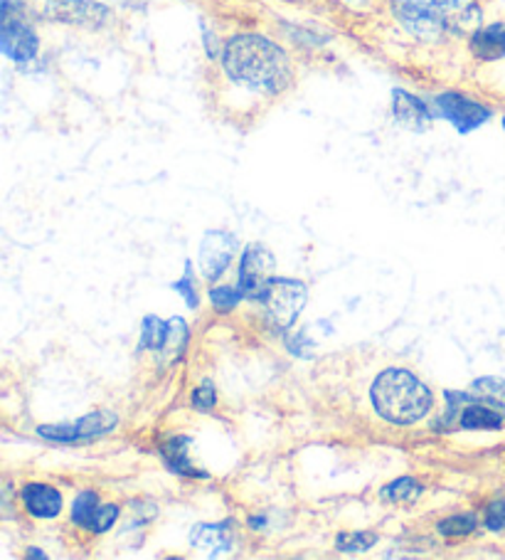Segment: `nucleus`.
Instances as JSON below:
<instances>
[{"instance_id": "obj_16", "label": "nucleus", "mask_w": 505, "mask_h": 560, "mask_svg": "<svg viewBox=\"0 0 505 560\" xmlns=\"http://www.w3.org/2000/svg\"><path fill=\"white\" fill-rule=\"evenodd\" d=\"M469 400L483 402L493 408L495 412H501L505 418V381L501 378H481L471 385Z\"/></svg>"}, {"instance_id": "obj_2", "label": "nucleus", "mask_w": 505, "mask_h": 560, "mask_svg": "<svg viewBox=\"0 0 505 560\" xmlns=\"http://www.w3.org/2000/svg\"><path fill=\"white\" fill-rule=\"evenodd\" d=\"M395 18L410 35L439 40L444 35L473 31L481 11L473 0H392Z\"/></svg>"}, {"instance_id": "obj_17", "label": "nucleus", "mask_w": 505, "mask_h": 560, "mask_svg": "<svg viewBox=\"0 0 505 560\" xmlns=\"http://www.w3.org/2000/svg\"><path fill=\"white\" fill-rule=\"evenodd\" d=\"M188 444H190V440H186V438H176L168 444H163V462L168 465L171 471H176V475L202 477L200 471L192 467V462L188 459Z\"/></svg>"}, {"instance_id": "obj_21", "label": "nucleus", "mask_w": 505, "mask_h": 560, "mask_svg": "<svg viewBox=\"0 0 505 560\" xmlns=\"http://www.w3.org/2000/svg\"><path fill=\"white\" fill-rule=\"evenodd\" d=\"M439 530L444 536H469L475 530V516L463 514V516H451L439 524Z\"/></svg>"}, {"instance_id": "obj_29", "label": "nucleus", "mask_w": 505, "mask_h": 560, "mask_svg": "<svg viewBox=\"0 0 505 560\" xmlns=\"http://www.w3.org/2000/svg\"><path fill=\"white\" fill-rule=\"evenodd\" d=\"M503 129H505V117H503Z\"/></svg>"}, {"instance_id": "obj_6", "label": "nucleus", "mask_w": 505, "mask_h": 560, "mask_svg": "<svg viewBox=\"0 0 505 560\" xmlns=\"http://www.w3.org/2000/svg\"><path fill=\"white\" fill-rule=\"evenodd\" d=\"M434 109L442 119L454 124L459 133H471L473 129L483 127L491 119V109L481 102L471 100L461 92H444L434 100Z\"/></svg>"}, {"instance_id": "obj_20", "label": "nucleus", "mask_w": 505, "mask_h": 560, "mask_svg": "<svg viewBox=\"0 0 505 560\" xmlns=\"http://www.w3.org/2000/svg\"><path fill=\"white\" fill-rule=\"evenodd\" d=\"M96 509H99V497H96L94 491H82L72 504V521L74 524H80L82 528H90Z\"/></svg>"}, {"instance_id": "obj_7", "label": "nucleus", "mask_w": 505, "mask_h": 560, "mask_svg": "<svg viewBox=\"0 0 505 560\" xmlns=\"http://www.w3.org/2000/svg\"><path fill=\"white\" fill-rule=\"evenodd\" d=\"M116 422L119 420H116L114 412L99 410V412L86 415L82 420H74L67 424H43V428H37V434L52 442H84L114 430Z\"/></svg>"}, {"instance_id": "obj_18", "label": "nucleus", "mask_w": 505, "mask_h": 560, "mask_svg": "<svg viewBox=\"0 0 505 560\" xmlns=\"http://www.w3.org/2000/svg\"><path fill=\"white\" fill-rule=\"evenodd\" d=\"M171 341V322H161L158 316H145L143 318V331H141V346L151 351H163Z\"/></svg>"}, {"instance_id": "obj_1", "label": "nucleus", "mask_w": 505, "mask_h": 560, "mask_svg": "<svg viewBox=\"0 0 505 560\" xmlns=\"http://www.w3.org/2000/svg\"><path fill=\"white\" fill-rule=\"evenodd\" d=\"M222 67L235 84L267 96L286 92L294 82V65L284 47L257 33L230 37L222 50Z\"/></svg>"}, {"instance_id": "obj_19", "label": "nucleus", "mask_w": 505, "mask_h": 560, "mask_svg": "<svg viewBox=\"0 0 505 560\" xmlns=\"http://www.w3.org/2000/svg\"><path fill=\"white\" fill-rule=\"evenodd\" d=\"M422 487L416 485L414 479H397L392 485L383 489V499L390 501V504H412L414 499H420Z\"/></svg>"}, {"instance_id": "obj_23", "label": "nucleus", "mask_w": 505, "mask_h": 560, "mask_svg": "<svg viewBox=\"0 0 505 560\" xmlns=\"http://www.w3.org/2000/svg\"><path fill=\"white\" fill-rule=\"evenodd\" d=\"M242 296H245V292H242L239 287H237V289H232V287H218V289H212V292H210L212 304H215L218 308H232V306H237V304L242 302Z\"/></svg>"}, {"instance_id": "obj_22", "label": "nucleus", "mask_w": 505, "mask_h": 560, "mask_svg": "<svg viewBox=\"0 0 505 560\" xmlns=\"http://www.w3.org/2000/svg\"><path fill=\"white\" fill-rule=\"evenodd\" d=\"M373 544H377L375 534H341L338 536V548L345 550V553H353V550H367Z\"/></svg>"}, {"instance_id": "obj_4", "label": "nucleus", "mask_w": 505, "mask_h": 560, "mask_svg": "<svg viewBox=\"0 0 505 560\" xmlns=\"http://www.w3.org/2000/svg\"><path fill=\"white\" fill-rule=\"evenodd\" d=\"M306 284L296 282V279H284V277H271L265 292H261L259 302L265 304L267 318L271 326L284 331V328L294 326V322L301 314V308L306 304Z\"/></svg>"}, {"instance_id": "obj_24", "label": "nucleus", "mask_w": 505, "mask_h": 560, "mask_svg": "<svg viewBox=\"0 0 505 560\" xmlns=\"http://www.w3.org/2000/svg\"><path fill=\"white\" fill-rule=\"evenodd\" d=\"M116 518H119V506H114V504L99 506L92 518L90 530H94V534H104V530H109L114 526Z\"/></svg>"}, {"instance_id": "obj_27", "label": "nucleus", "mask_w": 505, "mask_h": 560, "mask_svg": "<svg viewBox=\"0 0 505 560\" xmlns=\"http://www.w3.org/2000/svg\"><path fill=\"white\" fill-rule=\"evenodd\" d=\"M505 526V501H493L485 514V528L501 530Z\"/></svg>"}, {"instance_id": "obj_10", "label": "nucleus", "mask_w": 505, "mask_h": 560, "mask_svg": "<svg viewBox=\"0 0 505 560\" xmlns=\"http://www.w3.org/2000/svg\"><path fill=\"white\" fill-rule=\"evenodd\" d=\"M237 253V240L230 233H208L200 245V269L208 279H215L225 272L232 257Z\"/></svg>"}, {"instance_id": "obj_11", "label": "nucleus", "mask_w": 505, "mask_h": 560, "mask_svg": "<svg viewBox=\"0 0 505 560\" xmlns=\"http://www.w3.org/2000/svg\"><path fill=\"white\" fill-rule=\"evenodd\" d=\"M469 47H471L475 60H481V62L505 60V23L475 27V31L471 33Z\"/></svg>"}, {"instance_id": "obj_8", "label": "nucleus", "mask_w": 505, "mask_h": 560, "mask_svg": "<svg viewBox=\"0 0 505 560\" xmlns=\"http://www.w3.org/2000/svg\"><path fill=\"white\" fill-rule=\"evenodd\" d=\"M0 50L13 62H27L33 60L40 50V40L31 25L23 21V15H3V25H0Z\"/></svg>"}, {"instance_id": "obj_26", "label": "nucleus", "mask_w": 505, "mask_h": 560, "mask_svg": "<svg viewBox=\"0 0 505 560\" xmlns=\"http://www.w3.org/2000/svg\"><path fill=\"white\" fill-rule=\"evenodd\" d=\"M173 289H176L178 294L186 296L188 306H198V292H196V284H192V265L190 262L186 265V277L178 279V282L173 284Z\"/></svg>"}, {"instance_id": "obj_15", "label": "nucleus", "mask_w": 505, "mask_h": 560, "mask_svg": "<svg viewBox=\"0 0 505 560\" xmlns=\"http://www.w3.org/2000/svg\"><path fill=\"white\" fill-rule=\"evenodd\" d=\"M503 415L495 412L489 405H466L461 410L459 424L463 430H501L503 428Z\"/></svg>"}, {"instance_id": "obj_3", "label": "nucleus", "mask_w": 505, "mask_h": 560, "mask_svg": "<svg viewBox=\"0 0 505 560\" xmlns=\"http://www.w3.org/2000/svg\"><path fill=\"white\" fill-rule=\"evenodd\" d=\"M373 405L392 424H412L432 408V393L404 369H387L373 383Z\"/></svg>"}, {"instance_id": "obj_28", "label": "nucleus", "mask_w": 505, "mask_h": 560, "mask_svg": "<svg viewBox=\"0 0 505 560\" xmlns=\"http://www.w3.org/2000/svg\"><path fill=\"white\" fill-rule=\"evenodd\" d=\"M27 556H31V558H45V553H43V550H31V553H27Z\"/></svg>"}, {"instance_id": "obj_25", "label": "nucleus", "mask_w": 505, "mask_h": 560, "mask_svg": "<svg viewBox=\"0 0 505 560\" xmlns=\"http://www.w3.org/2000/svg\"><path fill=\"white\" fill-rule=\"evenodd\" d=\"M215 402H218V395H215V388H212L210 381L202 383L200 388L192 393V405H196V408L202 412H210L212 408H215Z\"/></svg>"}, {"instance_id": "obj_12", "label": "nucleus", "mask_w": 505, "mask_h": 560, "mask_svg": "<svg viewBox=\"0 0 505 560\" xmlns=\"http://www.w3.org/2000/svg\"><path fill=\"white\" fill-rule=\"evenodd\" d=\"M392 114L397 121H402L412 129H424L426 124L434 119V112L430 109V104L404 90L392 92Z\"/></svg>"}, {"instance_id": "obj_14", "label": "nucleus", "mask_w": 505, "mask_h": 560, "mask_svg": "<svg viewBox=\"0 0 505 560\" xmlns=\"http://www.w3.org/2000/svg\"><path fill=\"white\" fill-rule=\"evenodd\" d=\"M190 544L198 550H202V553L218 556V553H227L232 546V536H230L227 524H220V526L202 524V526L192 528Z\"/></svg>"}, {"instance_id": "obj_13", "label": "nucleus", "mask_w": 505, "mask_h": 560, "mask_svg": "<svg viewBox=\"0 0 505 560\" xmlns=\"http://www.w3.org/2000/svg\"><path fill=\"white\" fill-rule=\"evenodd\" d=\"M23 504L37 518H55L62 511V494L47 485H27L23 489Z\"/></svg>"}, {"instance_id": "obj_9", "label": "nucleus", "mask_w": 505, "mask_h": 560, "mask_svg": "<svg viewBox=\"0 0 505 560\" xmlns=\"http://www.w3.org/2000/svg\"><path fill=\"white\" fill-rule=\"evenodd\" d=\"M274 257L267 247L261 245H249L247 253L242 255L239 262V289L245 292L249 299H261V292H265L267 282L271 279V272H274Z\"/></svg>"}, {"instance_id": "obj_5", "label": "nucleus", "mask_w": 505, "mask_h": 560, "mask_svg": "<svg viewBox=\"0 0 505 560\" xmlns=\"http://www.w3.org/2000/svg\"><path fill=\"white\" fill-rule=\"evenodd\" d=\"M45 18L52 23L84 27V31H104L114 23V11L94 0H47Z\"/></svg>"}]
</instances>
